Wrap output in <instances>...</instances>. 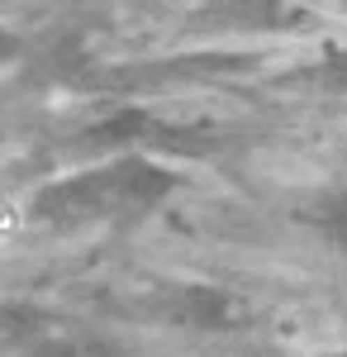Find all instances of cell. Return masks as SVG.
Instances as JSON below:
<instances>
[{"label":"cell","instance_id":"6","mask_svg":"<svg viewBox=\"0 0 347 357\" xmlns=\"http://www.w3.org/2000/svg\"><path fill=\"white\" fill-rule=\"evenodd\" d=\"M15 53H20V38H15L10 29H0V62H10Z\"/></svg>","mask_w":347,"mask_h":357},{"label":"cell","instance_id":"1","mask_svg":"<svg viewBox=\"0 0 347 357\" xmlns=\"http://www.w3.org/2000/svg\"><path fill=\"white\" fill-rule=\"evenodd\" d=\"M176 191V172L143 153H114L48 181L29 200V220L43 229H95L153 215Z\"/></svg>","mask_w":347,"mask_h":357},{"label":"cell","instance_id":"4","mask_svg":"<svg viewBox=\"0 0 347 357\" xmlns=\"http://www.w3.org/2000/svg\"><path fill=\"white\" fill-rule=\"evenodd\" d=\"M20 357H109L95 338H81V333H67V329H53L43 333L33 348H24Z\"/></svg>","mask_w":347,"mask_h":357},{"label":"cell","instance_id":"3","mask_svg":"<svg viewBox=\"0 0 347 357\" xmlns=\"http://www.w3.org/2000/svg\"><path fill=\"white\" fill-rule=\"evenodd\" d=\"M43 333H53V319L24 301H0V357H20Z\"/></svg>","mask_w":347,"mask_h":357},{"label":"cell","instance_id":"5","mask_svg":"<svg viewBox=\"0 0 347 357\" xmlns=\"http://www.w3.org/2000/svg\"><path fill=\"white\" fill-rule=\"evenodd\" d=\"M319 234L333 243V252H338V262L347 267V191H338V195H328L319 205Z\"/></svg>","mask_w":347,"mask_h":357},{"label":"cell","instance_id":"7","mask_svg":"<svg viewBox=\"0 0 347 357\" xmlns=\"http://www.w3.org/2000/svg\"><path fill=\"white\" fill-rule=\"evenodd\" d=\"M328 357H347V353H328Z\"/></svg>","mask_w":347,"mask_h":357},{"label":"cell","instance_id":"2","mask_svg":"<svg viewBox=\"0 0 347 357\" xmlns=\"http://www.w3.org/2000/svg\"><path fill=\"white\" fill-rule=\"evenodd\" d=\"M138 310L176 329H238L242 324V305L210 281H162L143 296Z\"/></svg>","mask_w":347,"mask_h":357}]
</instances>
